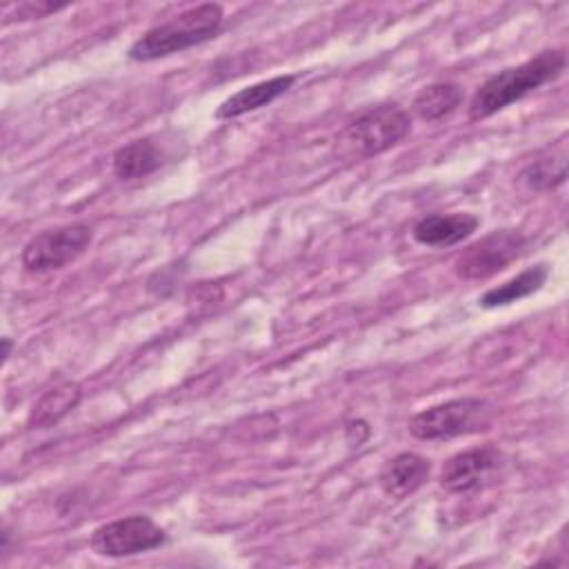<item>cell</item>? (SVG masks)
<instances>
[{
	"label": "cell",
	"mask_w": 569,
	"mask_h": 569,
	"mask_svg": "<svg viewBox=\"0 0 569 569\" xmlns=\"http://www.w3.org/2000/svg\"><path fill=\"white\" fill-rule=\"evenodd\" d=\"M67 2H20L13 7V16L18 20H33V18H44L49 13H56L64 9Z\"/></svg>",
	"instance_id": "e0dca14e"
},
{
	"label": "cell",
	"mask_w": 569,
	"mask_h": 569,
	"mask_svg": "<svg viewBox=\"0 0 569 569\" xmlns=\"http://www.w3.org/2000/svg\"><path fill=\"white\" fill-rule=\"evenodd\" d=\"M502 467V453L496 447H473L453 453L440 471V485L451 493H469L482 487Z\"/></svg>",
	"instance_id": "ba28073f"
},
{
	"label": "cell",
	"mask_w": 569,
	"mask_h": 569,
	"mask_svg": "<svg viewBox=\"0 0 569 569\" xmlns=\"http://www.w3.org/2000/svg\"><path fill=\"white\" fill-rule=\"evenodd\" d=\"M527 238L516 229H496L469 244L456 260V273L465 280H485L511 264L525 249Z\"/></svg>",
	"instance_id": "52a82bcc"
},
{
	"label": "cell",
	"mask_w": 569,
	"mask_h": 569,
	"mask_svg": "<svg viewBox=\"0 0 569 569\" xmlns=\"http://www.w3.org/2000/svg\"><path fill=\"white\" fill-rule=\"evenodd\" d=\"M462 102V89L453 82H433L425 87L416 100H413V111L418 118L427 122H436L449 113H453Z\"/></svg>",
	"instance_id": "9a60e30c"
},
{
	"label": "cell",
	"mask_w": 569,
	"mask_h": 569,
	"mask_svg": "<svg viewBox=\"0 0 569 569\" xmlns=\"http://www.w3.org/2000/svg\"><path fill=\"white\" fill-rule=\"evenodd\" d=\"M565 178H567L565 142H560L556 149H551V156H542V158L529 162L520 173V180L533 191L556 189L558 184L565 182Z\"/></svg>",
	"instance_id": "2e32d148"
},
{
	"label": "cell",
	"mask_w": 569,
	"mask_h": 569,
	"mask_svg": "<svg viewBox=\"0 0 569 569\" xmlns=\"http://www.w3.org/2000/svg\"><path fill=\"white\" fill-rule=\"evenodd\" d=\"M480 220L473 213H431L413 224V238L427 247H451L467 240Z\"/></svg>",
	"instance_id": "30bf717a"
},
{
	"label": "cell",
	"mask_w": 569,
	"mask_h": 569,
	"mask_svg": "<svg viewBox=\"0 0 569 569\" xmlns=\"http://www.w3.org/2000/svg\"><path fill=\"white\" fill-rule=\"evenodd\" d=\"M167 542L164 529L149 516H127L100 525L91 533V549L107 558H127L153 551Z\"/></svg>",
	"instance_id": "8992f818"
},
{
	"label": "cell",
	"mask_w": 569,
	"mask_h": 569,
	"mask_svg": "<svg viewBox=\"0 0 569 569\" xmlns=\"http://www.w3.org/2000/svg\"><path fill=\"white\" fill-rule=\"evenodd\" d=\"M565 67H567L565 51L551 49L529 58L522 64L493 73L476 89L469 102V118L482 120L502 111L505 107L522 100L527 93L556 80L565 71Z\"/></svg>",
	"instance_id": "6da1fadb"
},
{
	"label": "cell",
	"mask_w": 569,
	"mask_h": 569,
	"mask_svg": "<svg viewBox=\"0 0 569 569\" xmlns=\"http://www.w3.org/2000/svg\"><path fill=\"white\" fill-rule=\"evenodd\" d=\"M293 82H296V76L287 73V76H273L269 80L242 87L240 91L231 93L227 100L220 102V107L216 109V118L231 120V118L244 116L249 111H256V109L273 102L282 93H287L293 87Z\"/></svg>",
	"instance_id": "8fae6325"
},
{
	"label": "cell",
	"mask_w": 569,
	"mask_h": 569,
	"mask_svg": "<svg viewBox=\"0 0 569 569\" xmlns=\"http://www.w3.org/2000/svg\"><path fill=\"white\" fill-rule=\"evenodd\" d=\"M429 471L431 462L425 456L405 451L387 460V465L380 471V487L387 496L402 500L425 485Z\"/></svg>",
	"instance_id": "9c48e42d"
},
{
	"label": "cell",
	"mask_w": 569,
	"mask_h": 569,
	"mask_svg": "<svg viewBox=\"0 0 569 569\" xmlns=\"http://www.w3.org/2000/svg\"><path fill=\"white\" fill-rule=\"evenodd\" d=\"M549 276V269L545 264H536V267H529L525 271H520L516 278L489 289L487 293H482V298L478 300L480 307L485 309H496V307H505V305H511L516 300H522L531 293H536L545 280Z\"/></svg>",
	"instance_id": "5bb4252c"
},
{
	"label": "cell",
	"mask_w": 569,
	"mask_h": 569,
	"mask_svg": "<svg viewBox=\"0 0 569 569\" xmlns=\"http://www.w3.org/2000/svg\"><path fill=\"white\" fill-rule=\"evenodd\" d=\"M82 398V389L73 380H60L49 387L33 405L27 425L31 429H49L60 422Z\"/></svg>",
	"instance_id": "7c38bea8"
},
{
	"label": "cell",
	"mask_w": 569,
	"mask_h": 569,
	"mask_svg": "<svg viewBox=\"0 0 569 569\" xmlns=\"http://www.w3.org/2000/svg\"><path fill=\"white\" fill-rule=\"evenodd\" d=\"M220 27H222V7L213 2L198 4L173 16L169 22L156 24L149 31H144L129 47L127 53L131 60H138V62L158 60L216 38Z\"/></svg>",
	"instance_id": "7a4b0ae2"
},
{
	"label": "cell",
	"mask_w": 569,
	"mask_h": 569,
	"mask_svg": "<svg viewBox=\"0 0 569 569\" xmlns=\"http://www.w3.org/2000/svg\"><path fill=\"white\" fill-rule=\"evenodd\" d=\"M162 164V153L160 149L147 140H131L124 147H120L113 153V171L118 178L122 180H138V178H147L149 173H153L158 167Z\"/></svg>",
	"instance_id": "4fadbf2b"
},
{
	"label": "cell",
	"mask_w": 569,
	"mask_h": 569,
	"mask_svg": "<svg viewBox=\"0 0 569 569\" xmlns=\"http://www.w3.org/2000/svg\"><path fill=\"white\" fill-rule=\"evenodd\" d=\"M491 420V407L480 398H456L418 411L409 431L418 440H447L480 431Z\"/></svg>",
	"instance_id": "277c9868"
},
{
	"label": "cell",
	"mask_w": 569,
	"mask_h": 569,
	"mask_svg": "<svg viewBox=\"0 0 569 569\" xmlns=\"http://www.w3.org/2000/svg\"><path fill=\"white\" fill-rule=\"evenodd\" d=\"M411 131L409 113L398 104H378L351 120L336 138L338 156L365 160L396 147Z\"/></svg>",
	"instance_id": "3957f363"
},
{
	"label": "cell",
	"mask_w": 569,
	"mask_h": 569,
	"mask_svg": "<svg viewBox=\"0 0 569 569\" xmlns=\"http://www.w3.org/2000/svg\"><path fill=\"white\" fill-rule=\"evenodd\" d=\"M93 240V229L84 222H73L36 233L22 249L20 262L27 271L40 273L62 269L80 258Z\"/></svg>",
	"instance_id": "5b68a950"
},
{
	"label": "cell",
	"mask_w": 569,
	"mask_h": 569,
	"mask_svg": "<svg viewBox=\"0 0 569 569\" xmlns=\"http://www.w3.org/2000/svg\"><path fill=\"white\" fill-rule=\"evenodd\" d=\"M11 347H13V340L11 338H2V362H7L9 360V356H11Z\"/></svg>",
	"instance_id": "ac0fdd59"
}]
</instances>
